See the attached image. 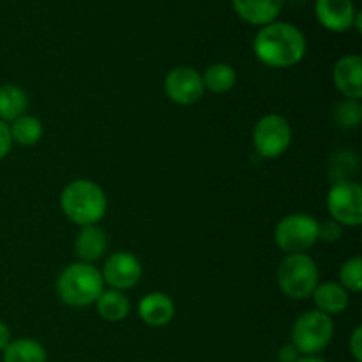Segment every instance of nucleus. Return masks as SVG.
I'll return each mask as SVG.
<instances>
[{
    "label": "nucleus",
    "mask_w": 362,
    "mask_h": 362,
    "mask_svg": "<svg viewBox=\"0 0 362 362\" xmlns=\"http://www.w3.org/2000/svg\"><path fill=\"white\" fill-rule=\"evenodd\" d=\"M332 80L336 88L346 99L362 98V59L361 55H345L336 62L332 69Z\"/></svg>",
    "instance_id": "f8f14e48"
},
{
    "label": "nucleus",
    "mask_w": 362,
    "mask_h": 362,
    "mask_svg": "<svg viewBox=\"0 0 362 362\" xmlns=\"http://www.w3.org/2000/svg\"><path fill=\"white\" fill-rule=\"evenodd\" d=\"M285 0H232V7L240 20L255 27H265L278 20Z\"/></svg>",
    "instance_id": "ddd939ff"
},
{
    "label": "nucleus",
    "mask_w": 362,
    "mask_h": 362,
    "mask_svg": "<svg viewBox=\"0 0 362 362\" xmlns=\"http://www.w3.org/2000/svg\"><path fill=\"white\" fill-rule=\"evenodd\" d=\"M343 237V226L339 223L332 221H324L322 225H318V239H322L324 243H338Z\"/></svg>",
    "instance_id": "b1692460"
},
{
    "label": "nucleus",
    "mask_w": 362,
    "mask_h": 362,
    "mask_svg": "<svg viewBox=\"0 0 362 362\" xmlns=\"http://www.w3.org/2000/svg\"><path fill=\"white\" fill-rule=\"evenodd\" d=\"M202 81H204V88H207V90L214 92V94H225L235 87L237 73L230 64L218 62L207 67V71L202 76Z\"/></svg>",
    "instance_id": "aec40b11"
},
{
    "label": "nucleus",
    "mask_w": 362,
    "mask_h": 362,
    "mask_svg": "<svg viewBox=\"0 0 362 362\" xmlns=\"http://www.w3.org/2000/svg\"><path fill=\"white\" fill-rule=\"evenodd\" d=\"M350 354L356 359V362H362V327L354 329L352 338H350Z\"/></svg>",
    "instance_id": "a878e982"
},
{
    "label": "nucleus",
    "mask_w": 362,
    "mask_h": 362,
    "mask_svg": "<svg viewBox=\"0 0 362 362\" xmlns=\"http://www.w3.org/2000/svg\"><path fill=\"white\" fill-rule=\"evenodd\" d=\"M165 92L175 105L189 106L202 99L205 88L202 74L187 66L173 67L165 78Z\"/></svg>",
    "instance_id": "1a4fd4ad"
},
{
    "label": "nucleus",
    "mask_w": 362,
    "mask_h": 362,
    "mask_svg": "<svg viewBox=\"0 0 362 362\" xmlns=\"http://www.w3.org/2000/svg\"><path fill=\"white\" fill-rule=\"evenodd\" d=\"M95 308H98V313L101 315V318H105L106 322H122L124 318L129 315L131 304L129 299L124 296L120 290H103L101 296L95 300Z\"/></svg>",
    "instance_id": "a211bd4d"
},
{
    "label": "nucleus",
    "mask_w": 362,
    "mask_h": 362,
    "mask_svg": "<svg viewBox=\"0 0 362 362\" xmlns=\"http://www.w3.org/2000/svg\"><path fill=\"white\" fill-rule=\"evenodd\" d=\"M357 9L354 0H317L315 16L318 23L327 30L341 34L354 27Z\"/></svg>",
    "instance_id": "9b49d317"
},
{
    "label": "nucleus",
    "mask_w": 362,
    "mask_h": 362,
    "mask_svg": "<svg viewBox=\"0 0 362 362\" xmlns=\"http://www.w3.org/2000/svg\"><path fill=\"white\" fill-rule=\"evenodd\" d=\"M9 341H11L9 327H7L4 322H0V352H2L7 345H9Z\"/></svg>",
    "instance_id": "cd10ccee"
},
{
    "label": "nucleus",
    "mask_w": 362,
    "mask_h": 362,
    "mask_svg": "<svg viewBox=\"0 0 362 362\" xmlns=\"http://www.w3.org/2000/svg\"><path fill=\"white\" fill-rule=\"evenodd\" d=\"M253 145L262 158H279L292 145V126L285 117L278 113L264 115L255 126Z\"/></svg>",
    "instance_id": "0eeeda50"
},
{
    "label": "nucleus",
    "mask_w": 362,
    "mask_h": 362,
    "mask_svg": "<svg viewBox=\"0 0 362 362\" xmlns=\"http://www.w3.org/2000/svg\"><path fill=\"white\" fill-rule=\"evenodd\" d=\"M106 194L92 180L78 179L67 184L60 194V209L74 225H98L106 214Z\"/></svg>",
    "instance_id": "f03ea898"
},
{
    "label": "nucleus",
    "mask_w": 362,
    "mask_h": 362,
    "mask_svg": "<svg viewBox=\"0 0 362 362\" xmlns=\"http://www.w3.org/2000/svg\"><path fill=\"white\" fill-rule=\"evenodd\" d=\"M362 119V106L356 99H345V101L338 103L334 110V120L341 127L349 129V127H357Z\"/></svg>",
    "instance_id": "5701e85b"
},
{
    "label": "nucleus",
    "mask_w": 362,
    "mask_h": 362,
    "mask_svg": "<svg viewBox=\"0 0 362 362\" xmlns=\"http://www.w3.org/2000/svg\"><path fill=\"white\" fill-rule=\"evenodd\" d=\"M296 362H327L325 359H320L317 356H304L303 359H297Z\"/></svg>",
    "instance_id": "c85d7f7f"
},
{
    "label": "nucleus",
    "mask_w": 362,
    "mask_h": 362,
    "mask_svg": "<svg viewBox=\"0 0 362 362\" xmlns=\"http://www.w3.org/2000/svg\"><path fill=\"white\" fill-rule=\"evenodd\" d=\"M313 299L318 311L329 315V317L343 313V311L349 308L350 303L349 292H346L339 283L334 281L318 283L317 288H315L313 292Z\"/></svg>",
    "instance_id": "dca6fc26"
},
{
    "label": "nucleus",
    "mask_w": 362,
    "mask_h": 362,
    "mask_svg": "<svg viewBox=\"0 0 362 362\" xmlns=\"http://www.w3.org/2000/svg\"><path fill=\"white\" fill-rule=\"evenodd\" d=\"M278 285L286 297L296 300L313 296L318 285V267L306 253L286 255L278 267Z\"/></svg>",
    "instance_id": "20e7f679"
},
{
    "label": "nucleus",
    "mask_w": 362,
    "mask_h": 362,
    "mask_svg": "<svg viewBox=\"0 0 362 362\" xmlns=\"http://www.w3.org/2000/svg\"><path fill=\"white\" fill-rule=\"evenodd\" d=\"M308 49L306 37L299 27L286 21H272L257 32L253 53L264 66L274 69L297 66Z\"/></svg>",
    "instance_id": "f257e3e1"
},
{
    "label": "nucleus",
    "mask_w": 362,
    "mask_h": 362,
    "mask_svg": "<svg viewBox=\"0 0 362 362\" xmlns=\"http://www.w3.org/2000/svg\"><path fill=\"white\" fill-rule=\"evenodd\" d=\"M140 318L151 327H165L175 317V304L166 293H147L138 304Z\"/></svg>",
    "instance_id": "4468645a"
},
{
    "label": "nucleus",
    "mask_w": 362,
    "mask_h": 362,
    "mask_svg": "<svg viewBox=\"0 0 362 362\" xmlns=\"http://www.w3.org/2000/svg\"><path fill=\"white\" fill-rule=\"evenodd\" d=\"M339 285L346 292L359 293L362 290V260L359 257H354L346 260L339 269Z\"/></svg>",
    "instance_id": "4be33fe9"
},
{
    "label": "nucleus",
    "mask_w": 362,
    "mask_h": 362,
    "mask_svg": "<svg viewBox=\"0 0 362 362\" xmlns=\"http://www.w3.org/2000/svg\"><path fill=\"white\" fill-rule=\"evenodd\" d=\"M2 359L4 362H46V350L35 339H11L2 350Z\"/></svg>",
    "instance_id": "6ab92c4d"
},
{
    "label": "nucleus",
    "mask_w": 362,
    "mask_h": 362,
    "mask_svg": "<svg viewBox=\"0 0 362 362\" xmlns=\"http://www.w3.org/2000/svg\"><path fill=\"white\" fill-rule=\"evenodd\" d=\"M318 225L320 223L310 214H290L276 225L274 240L279 250L288 255L306 253L318 240Z\"/></svg>",
    "instance_id": "423d86ee"
},
{
    "label": "nucleus",
    "mask_w": 362,
    "mask_h": 362,
    "mask_svg": "<svg viewBox=\"0 0 362 362\" xmlns=\"http://www.w3.org/2000/svg\"><path fill=\"white\" fill-rule=\"evenodd\" d=\"M103 281L112 290L133 288L141 279V264L133 253L127 251H117L106 260L101 271Z\"/></svg>",
    "instance_id": "9d476101"
},
{
    "label": "nucleus",
    "mask_w": 362,
    "mask_h": 362,
    "mask_svg": "<svg viewBox=\"0 0 362 362\" xmlns=\"http://www.w3.org/2000/svg\"><path fill=\"white\" fill-rule=\"evenodd\" d=\"M334 336V324L329 315L313 310L306 311L292 327V341L299 354L317 356L329 346Z\"/></svg>",
    "instance_id": "39448f33"
},
{
    "label": "nucleus",
    "mask_w": 362,
    "mask_h": 362,
    "mask_svg": "<svg viewBox=\"0 0 362 362\" xmlns=\"http://www.w3.org/2000/svg\"><path fill=\"white\" fill-rule=\"evenodd\" d=\"M105 290V281L99 269L92 264L76 262L60 272L57 279V293L60 300L71 308H87L95 304Z\"/></svg>",
    "instance_id": "7ed1b4c3"
},
{
    "label": "nucleus",
    "mask_w": 362,
    "mask_h": 362,
    "mask_svg": "<svg viewBox=\"0 0 362 362\" xmlns=\"http://www.w3.org/2000/svg\"><path fill=\"white\" fill-rule=\"evenodd\" d=\"M327 211L332 221L341 226H359L362 223V187L354 180H339L327 193Z\"/></svg>",
    "instance_id": "6e6552de"
},
{
    "label": "nucleus",
    "mask_w": 362,
    "mask_h": 362,
    "mask_svg": "<svg viewBox=\"0 0 362 362\" xmlns=\"http://www.w3.org/2000/svg\"><path fill=\"white\" fill-rule=\"evenodd\" d=\"M11 138L13 144L23 145V147H30L35 145L42 136V124L37 117L34 115H21L16 120H13L9 126Z\"/></svg>",
    "instance_id": "412c9836"
},
{
    "label": "nucleus",
    "mask_w": 362,
    "mask_h": 362,
    "mask_svg": "<svg viewBox=\"0 0 362 362\" xmlns=\"http://www.w3.org/2000/svg\"><path fill=\"white\" fill-rule=\"evenodd\" d=\"M354 27H356V30L361 34L362 32V13H359V11H357L356 20H354Z\"/></svg>",
    "instance_id": "c756f323"
},
{
    "label": "nucleus",
    "mask_w": 362,
    "mask_h": 362,
    "mask_svg": "<svg viewBox=\"0 0 362 362\" xmlns=\"http://www.w3.org/2000/svg\"><path fill=\"white\" fill-rule=\"evenodd\" d=\"M13 147V138H11L9 124L0 120V159L6 158Z\"/></svg>",
    "instance_id": "393cba45"
},
{
    "label": "nucleus",
    "mask_w": 362,
    "mask_h": 362,
    "mask_svg": "<svg viewBox=\"0 0 362 362\" xmlns=\"http://www.w3.org/2000/svg\"><path fill=\"white\" fill-rule=\"evenodd\" d=\"M106 247H108V237H106L105 230L99 228L98 225L81 226L80 233L74 240V253L80 258V262L92 264V262L99 260L105 255Z\"/></svg>",
    "instance_id": "2eb2a0df"
},
{
    "label": "nucleus",
    "mask_w": 362,
    "mask_h": 362,
    "mask_svg": "<svg viewBox=\"0 0 362 362\" xmlns=\"http://www.w3.org/2000/svg\"><path fill=\"white\" fill-rule=\"evenodd\" d=\"M297 350H296V346L293 345H286V346H283L281 349V352H279V359H281L283 362H296L297 359H299V357H297Z\"/></svg>",
    "instance_id": "bb28decb"
},
{
    "label": "nucleus",
    "mask_w": 362,
    "mask_h": 362,
    "mask_svg": "<svg viewBox=\"0 0 362 362\" xmlns=\"http://www.w3.org/2000/svg\"><path fill=\"white\" fill-rule=\"evenodd\" d=\"M28 106L27 94L21 87L14 83H6L0 87V120L13 122L18 117L25 115Z\"/></svg>",
    "instance_id": "f3484780"
}]
</instances>
